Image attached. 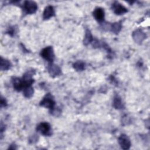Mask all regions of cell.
<instances>
[{"label": "cell", "mask_w": 150, "mask_h": 150, "mask_svg": "<svg viewBox=\"0 0 150 150\" xmlns=\"http://www.w3.org/2000/svg\"><path fill=\"white\" fill-rule=\"evenodd\" d=\"M40 105L51 110H53L54 108L55 101L53 98V96L50 93H48L43 97L42 100L40 101Z\"/></svg>", "instance_id": "1"}, {"label": "cell", "mask_w": 150, "mask_h": 150, "mask_svg": "<svg viewBox=\"0 0 150 150\" xmlns=\"http://www.w3.org/2000/svg\"><path fill=\"white\" fill-rule=\"evenodd\" d=\"M41 56L46 60L50 63H52L54 58L53 49L51 46H47L44 48L40 52Z\"/></svg>", "instance_id": "2"}, {"label": "cell", "mask_w": 150, "mask_h": 150, "mask_svg": "<svg viewBox=\"0 0 150 150\" xmlns=\"http://www.w3.org/2000/svg\"><path fill=\"white\" fill-rule=\"evenodd\" d=\"M36 130L41 134L46 136H49L52 134L50 125L47 122H41L37 126Z\"/></svg>", "instance_id": "3"}, {"label": "cell", "mask_w": 150, "mask_h": 150, "mask_svg": "<svg viewBox=\"0 0 150 150\" xmlns=\"http://www.w3.org/2000/svg\"><path fill=\"white\" fill-rule=\"evenodd\" d=\"M23 8L29 14H32L36 12L38 9V5L36 2L31 1H25Z\"/></svg>", "instance_id": "4"}, {"label": "cell", "mask_w": 150, "mask_h": 150, "mask_svg": "<svg viewBox=\"0 0 150 150\" xmlns=\"http://www.w3.org/2000/svg\"><path fill=\"white\" fill-rule=\"evenodd\" d=\"M118 143L123 149H128L131 146V142L129 138L125 134H122L118 138Z\"/></svg>", "instance_id": "5"}, {"label": "cell", "mask_w": 150, "mask_h": 150, "mask_svg": "<svg viewBox=\"0 0 150 150\" xmlns=\"http://www.w3.org/2000/svg\"><path fill=\"white\" fill-rule=\"evenodd\" d=\"M112 8L114 12L118 15H122L127 12V9L118 2H115L112 4Z\"/></svg>", "instance_id": "6"}, {"label": "cell", "mask_w": 150, "mask_h": 150, "mask_svg": "<svg viewBox=\"0 0 150 150\" xmlns=\"http://www.w3.org/2000/svg\"><path fill=\"white\" fill-rule=\"evenodd\" d=\"M48 72L52 77H55L59 75L61 73V70L60 67L56 64H53L52 63L49 64L47 67Z\"/></svg>", "instance_id": "7"}, {"label": "cell", "mask_w": 150, "mask_h": 150, "mask_svg": "<svg viewBox=\"0 0 150 150\" xmlns=\"http://www.w3.org/2000/svg\"><path fill=\"white\" fill-rule=\"evenodd\" d=\"M93 16L98 22H103L104 19V11L101 8H96L93 11Z\"/></svg>", "instance_id": "8"}, {"label": "cell", "mask_w": 150, "mask_h": 150, "mask_svg": "<svg viewBox=\"0 0 150 150\" xmlns=\"http://www.w3.org/2000/svg\"><path fill=\"white\" fill-rule=\"evenodd\" d=\"M54 15V10L53 6L49 5L46 6L43 13V19H48Z\"/></svg>", "instance_id": "9"}, {"label": "cell", "mask_w": 150, "mask_h": 150, "mask_svg": "<svg viewBox=\"0 0 150 150\" xmlns=\"http://www.w3.org/2000/svg\"><path fill=\"white\" fill-rule=\"evenodd\" d=\"M132 37L136 42L140 43L145 38V34L141 30H137L133 33Z\"/></svg>", "instance_id": "10"}, {"label": "cell", "mask_w": 150, "mask_h": 150, "mask_svg": "<svg viewBox=\"0 0 150 150\" xmlns=\"http://www.w3.org/2000/svg\"><path fill=\"white\" fill-rule=\"evenodd\" d=\"M12 83H13V86L15 90H16L18 91H21L23 87V83L22 80L18 78V77H14L12 80Z\"/></svg>", "instance_id": "11"}, {"label": "cell", "mask_w": 150, "mask_h": 150, "mask_svg": "<svg viewBox=\"0 0 150 150\" xmlns=\"http://www.w3.org/2000/svg\"><path fill=\"white\" fill-rule=\"evenodd\" d=\"M113 106L117 109H122L124 108L122 100L118 96H116L114 97L113 100Z\"/></svg>", "instance_id": "12"}, {"label": "cell", "mask_w": 150, "mask_h": 150, "mask_svg": "<svg viewBox=\"0 0 150 150\" xmlns=\"http://www.w3.org/2000/svg\"><path fill=\"white\" fill-rule=\"evenodd\" d=\"M11 64L9 60H7L6 59H3L2 57L1 58V70H8Z\"/></svg>", "instance_id": "13"}, {"label": "cell", "mask_w": 150, "mask_h": 150, "mask_svg": "<svg viewBox=\"0 0 150 150\" xmlns=\"http://www.w3.org/2000/svg\"><path fill=\"white\" fill-rule=\"evenodd\" d=\"M93 40V36L91 35V32L88 29H87L86 31V34H85L84 39L83 40L84 44L85 45H87L90 43H91Z\"/></svg>", "instance_id": "14"}, {"label": "cell", "mask_w": 150, "mask_h": 150, "mask_svg": "<svg viewBox=\"0 0 150 150\" xmlns=\"http://www.w3.org/2000/svg\"><path fill=\"white\" fill-rule=\"evenodd\" d=\"M73 66L74 69L77 71H82L85 69V63L81 60L77 61L73 64Z\"/></svg>", "instance_id": "15"}, {"label": "cell", "mask_w": 150, "mask_h": 150, "mask_svg": "<svg viewBox=\"0 0 150 150\" xmlns=\"http://www.w3.org/2000/svg\"><path fill=\"white\" fill-rule=\"evenodd\" d=\"M33 88L32 86H29L23 89V95L26 98L31 97L33 94Z\"/></svg>", "instance_id": "16"}, {"label": "cell", "mask_w": 150, "mask_h": 150, "mask_svg": "<svg viewBox=\"0 0 150 150\" xmlns=\"http://www.w3.org/2000/svg\"><path fill=\"white\" fill-rule=\"evenodd\" d=\"M111 28V32H114V33H118L121 29V25L118 23V22H116V23H114L110 27Z\"/></svg>", "instance_id": "17"}, {"label": "cell", "mask_w": 150, "mask_h": 150, "mask_svg": "<svg viewBox=\"0 0 150 150\" xmlns=\"http://www.w3.org/2000/svg\"><path fill=\"white\" fill-rule=\"evenodd\" d=\"M6 105H7V103H6V100L5 99H4V98L1 97V107H5Z\"/></svg>", "instance_id": "18"}]
</instances>
